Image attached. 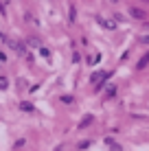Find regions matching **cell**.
<instances>
[{"label":"cell","instance_id":"1","mask_svg":"<svg viewBox=\"0 0 149 151\" xmlns=\"http://www.w3.org/2000/svg\"><path fill=\"white\" fill-rule=\"evenodd\" d=\"M130 13L134 15V18H138V20H145V11H143L140 7H130Z\"/></svg>","mask_w":149,"mask_h":151},{"label":"cell","instance_id":"2","mask_svg":"<svg viewBox=\"0 0 149 151\" xmlns=\"http://www.w3.org/2000/svg\"><path fill=\"white\" fill-rule=\"evenodd\" d=\"M147 64H149V55H145V57H143L140 61H138V68H145Z\"/></svg>","mask_w":149,"mask_h":151},{"label":"cell","instance_id":"3","mask_svg":"<svg viewBox=\"0 0 149 151\" xmlns=\"http://www.w3.org/2000/svg\"><path fill=\"white\" fill-rule=\"evenodd\" d=\"M90 123H92V116H86L83 121H81V125H79V127H86V125H90Z\"/></svg>","mask_w":149,"mask_h":151},{"label":"cell","instance_id":"4","mask_svg":"<svg viewBox=\"0 0 149 151\" xmlns=\"http://www.w3.org/2000/svg\"><path fill=\"white\" fill-rule=\"evenodd\" d=\"M20 107H22V110H27V112H31V110H33V105H31V103H22Z\"/></svg>","mask_w":149,"mask_h":151}]
</instances>
